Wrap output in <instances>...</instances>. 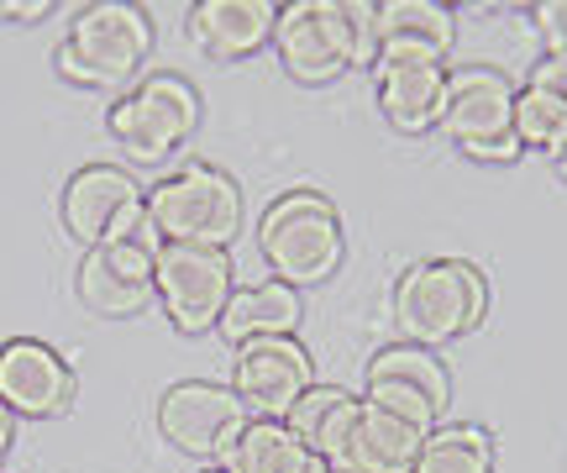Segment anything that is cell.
<instances>
[{
  "mask_svg": "<svg viewBox=\"0 0 567 473\" xmlns=\"http://www.w3.org/2000/svg\"><path fill=\"white\" fill-rule=\"evenodd\" d=\"M389 316H394L400 342H415V348L436 352L446 342H457V337L484 327L488 274L473 258H425V264H410L394 279Z\"/></svg>",
  "mask_w": 567,
  "mask_h": 473,
  "instance_id": "6da1fadb",
  "label": "cell"
},
{
  "mask_svg": "<svg viewBox=\"0 0 567 473\" xmlns=\"http://www.w3.org/2000/svg\"><path fill=\"white\" fill-rule=\"evenodd\" d=\"M153 59V21L132 0H90L74 11L69 38L59 42V74L80 90H122Z\"/></svg>",
  "mask_w": 567,
  "mask_h": 473,
  "instance_id": "7a4b0ae2",
  "label": "cell"
},
{
  "mask_svg": "<svg viewBox=\"0 0 567 473\" xmlns=\"http://www.w3.org/2000/svg\"><path fill=\"white\" fill-rule=\"evenodd\" d=\"M258 253L279 285H326L347 258L342 216L321 189H284L258 222Z\"/></svg>",
  "mask_w": 567,
  "mask_h": 473,
  "instance_id": "3957f363",
  "label": "cell"
},
{
  "mask_svg": "<svg viewBox=\"0 0 567 473\" xmlns=\"http://www.w3.org/2000/svg\"><path fill=\"white\" fill-rule=\"evenodd\" d=\"M147 222L174 247H226L243 232V185L216 164H179L147 189Z\"/></svg>",
  "mask_w": 567,
  "mask_h": 473,
  "instance_id": "277c9868",
  "label": "cell"
},
{
  "mask_svg": "<svg viewBox=\"0 0 567 473\" xmlns=\"http://www.w3.org/2000/svg\"><path fill=\"white\" fill-rule=\"evenodd\" d=\"M200 90L184 74H142L132 90L116 95L105 111V126L132 164H163L200 132Z\"/></svg>",
  "mask_w": 567,
  "mask_h": 473,
  "instance_id": "5b68a950",
  "label": "cell"
},
{
  "mask_svg": "<svg viewBox=\"0 0 567 473\" xmlns=\"http://www.w3.org/2000/svg\"><path fill=\"white\" fill-rule=\"evenodd\" d=\"M515 90L505 69L494 63H446V105L442 132L478 164H515L526 147L515 137Z\"/></svg>",
  "mask_w": 567,
  "mask_h": 473,
  "instance_id": "8992f818",
  "label": "cell"
},
{
  "mask_svg": "<svg viewBox=\"0 0 567 473\" xmlns=\"http://www.w3.org/2000/svg\"><path fill=\"white\" fill-rule=\"evenodd\" d=\"M63 232L84 247L101 243H147L153 253L163 247L158 227L147 222V189L116 164H84L69 174L59 200Z\"/></svg>",
  "mask_w": 567,
  "mask_h": 473,
  "instance_id": "52a82bcc",
  "label": "cell"
},
{
  "mask_svg": "<svg viewBox=\"0 0 567 473\" xmlns=\"http://www.w3.org/2000/svg\"><path fill=\"white\" fill-rule=\"evenodd\" d=\"M153 289H158L163 316L174 331L200 337V331L221 327V310L237 289V268L226 247H174L163 243L158 268H153Z\"/></svg>",
  "mask_w": 567,
  "mask_h": 473,
  "instance_id": "ba28073f",
  "label": "cell"
},
{
  "mask_svg": "<svg viewBox=\"0 0 567 473\" xmlns=\"http://www.w3.org/2000/svg\"><path fill=\"white\" fill-rule=\"evenodd\" d=\"M274 48H279L284 74L295 84L342 80L347 69H358L347 0H289V6H279Z\"/></svg>",
  "mask_w": 567,
  "mask_h": 473,
  "instance_id": "9c48e42d",
  "label": "cell"
},
{
  "mask_svg": "<svg viewBox=\"0 0 567 473\" xmlns=\"http://www.w3.org/2000/svg\"><path fill=\"white\" fill-rule=\"evenodd\" d=\"M252 421L231 384H205V379H179L158 394V432L189 457H205L210 469L231 453V442Z\"/></svg>",
  "mask_w": 567,
  "mask_h": 473,
  "instance_id": "30bf717a",
  "label": "cell"
},
{
  "mask_svg": "<svg viewBox=\"0 0 567 473\" xmlns=\"http://www.w3.org/2000/svg\"><path fill=\"white\" fill-rule=\"evenodd\" d=\"M310 384H316V358L300 337H264L231 348V390L258 421H284Z\"/></svg>",
  "mask_w": 567,
  "mask_h": 473,
  "instance_id": "8fae6325",
  "label": "cell"
},
{
  "mask_svg": "<svg viewBox=\"0 0 567 473\" xmlns=\"http://www.w3.org/2000/svg\"><path fill=\"white\" fill-rule=\"evenodd\" d=\"M80 379L69 369L59 348H48L38 337H11L0 342V405L21 421H53L74 405Z\"/></svg>",
  "mask_w": 567,
  "mask_h": 473,
  "instance_id": "7c38bea8",
  "label": "cell"
},
{
  "mask_svg": "<svg viewBox=\"0 0 567 473\" xmlns=\"http://www.w3.org/2000/svg\"><path fill=\"white\" fill-rule=\"evenodd\" d=\"M163 253V247H158ZM158 253L147 243H101V247H84L80 268H74V295L84 300V310L95 316H137L158 300L153 289V268H158Z\"/></svg>",
  "mask_w": 567,
  "mask_h": 473,
  "instance_id": "4fadbf2b",
  "label": "cell"
},
{
  "mask_svg": "<svg viewBox=\"0 0 567 473\" xmlns=\"http://www.w3.org/2000/svg\"><path fill=\"white\" fill-rule=\"evenodd\" d=\"M452 42H457V17L442 0H384L379 6V63H446Z\"/></svg>",
  "mask_w": 567,
  "mask_h": 473,
  "instance_id": "5bb4252c",
  "label": "cell"
},
{
  "mask_svg": "<svg viewBox=\"0 0 567 473\" xmlns=\"http://www.w3.org/2000/svg\"><path fill=\"white\" fill-rule=\"evenodd\" d=\"M373 101L384 122L405 137L442 126L446 105V63H379L373 69Z\"/></svg>",
  "mask_w": 567,
  "mask_h": 473,
  "instance_id": "9a60e30c",
  "label": "cell"
},
{
  "mask_svg": "<svg viewBox=\"0 0 567 473\" xmlns=\"http://www.w3.org/2000/svg\"><path fill=\"white\" fill-rule=\"evenodd\" d=\"M279 6L274 0H200L189 6V32L210 59H247L274 42Z\"/></svg>",
  "mask_w": 567,
  "mask_h": 473,
  "instance_id": "2e32d148",
  "label": "cell"
},
{
  "mask_svg": "<svg viewBox=\"0 0 567 473\" xmlns=\"http://www.w3.org/2000/svg\"><path fill=\"white\" fill-rule=\"evenodd\" d=\"M305 321L300 289L279 285V279H264V285H237L231 300L221 310V337L231 348L243 342H264V337H295Z\"/></svg>",
  "mask_w": 567,
  "mask_h": 473,
  "instance_id": "e0dca14e",
  "label": "cell"
},
{
  "mask_svg": "<svg viewBox=\"0 0 567 473\" xmlns=\"http://www.w3.org/2000/svg\"><path fill=\"white\" fill-rule=\"evenodd\" d=\"M425 436L431 432H415V426L373 411L363 400L358 426L347 436V453H342V463H337V473H415V457H421Z\"/></svg>",
  "mask_w": 567,
  "mask_h": 473,
  "instance_id": "ac0fdd59",
  "label": "cell"
},
{
  "mask_svg": "<svg viewBox=\"0 0 567 473\" xmlns=\"http://www.w3.org/2000/svg\"><path fill=\"white\" fill-rule=\"evenodd\" d=\"M358 411H363V400L352 390H342V384H310V390L295 400V411L284 415V426L300 436L316 457H326V463L337 469L347 453V436L358 426Z\"/></svg>",
  "mask_w": 567,
  "mask_h": 473,
  "instance_id": "d6986e66",
  "label": "cell"
},
{
  "mask_svg": "<svg viewBox=\"0 0 567 473\" xmlns=\"http://www.w3.org/2000/svg\"><path fill=\"white\" fill-rule=\"evenodd\" d=\"M310 463H316V453L284 421H258L252 415L216 469L221 473H305Z\"/></svg>",
  "mask_w": 567,
  "mask_h": 473,
  "instance_id": "ffe728a7",
  "label": "cell"
},
{
  "mask_svg": "<svg viewBox=\"0 0 567 473\" xmlns=\"http://www.w3.org/2000/svg\"><path fill=\"white\" fill-rule=\"evenodd\" d=\"M499 469V442L478 421H452L425 436L415 473H494Z\"/></svg>",
  "mask_w": 567,
  "mask_h": 473,
  "instance_id": "44dd1931",
  "label": "cell"
},
{
  "mask_svg": "<svg viewBox=\"0 0 567 473\" xmlns=\"http://www.w3.org/2000/svg\"><path fill=\"white\" fill-rule=\"evenodd\" d=\"M368 379H400V384H415L425 390L436 405H452V369H446L442 352L415 348V342H389L368 358Z\"/></svg>",
  "mask_w": 567,
  "mask_h": 473,
  "instance_id": "7402d4cb",
  "label": "cell"
},
{
  "mask_svg": "<svg viewBox=\"0 0 567 473\" xmlns=\"http://www.w3.org/2000/svg\"><path fill=\"white\" fill-rule=\"evenodd\" d=\"M515 137H520V147H536V153H557L567 137V105L551 95V90H542V84H520L515 90Z\"/></svg>",
  "mask_w": 567,
  "mask_h": 473,
  "instance_id": "603a6c76",
  "label": "cell"
},
{
  "mask_svg": "<svg viewBox=\"0 0 567 473\" xmlns=\"http://www.w3.org/2000/svg\"><path fill=\"white\" fill-rule=\"evenodd\" d=\"M363 400L373 405V411H384V415H394V421L415 426V432H436V426H442V415H446L425 390L400 384V379H368Z\"/></svg>",
  "mask_w": 567,
  "mask_h": 473,
  "instance_id": "cb8c5ba5",
  "label": "cell"
},
{
  "mask_svg": "<svg viewBox=\"0 0 567 473\" xmlns=\"http://www.w3.org/2000/svg\"><path fill=\"white\" fill-rule=\"evenodd\" d=\"M352 17V48H358V69L379 63V0H347Z\"/></svg>",
  "mask_w": 567,
  "mask_h": 473,
  "instance_id": "d4e9b609",
  "label": "cell"
},
{
  "mask_svg": "<svg viewBox=\"0 0 567 473\" xmlns=\"http://www.w3.org/2000/svg\"><path fill=\"white\" fill-rule=\"evenodd\" d=\"M530 27L547 48V59H567V0H542L530 6Z\"/></svg>",
  "mask_w": 567,
  "mask_h": 473,
  "instance_id": "484cf974",
  "label": "cell"
},
{
  "mask_svg": "<svg viewBox=\"0 0 567 473\" xmlns=\"http://www.w3.org/2000/svg\"><path fill=\"white\" fill-rule=\"evenodd\" d=\"M530 84H542V90H551L557 101L567 105V59H536V69H530Z\"/></svg>",
  "mask_w": 567,
  "mask_h": 473,
  "instance_id": "4316f807",
  "label": "cell"
},
{
  "mask_svg": "<svg viewBox=\"0 0 567 473\" xmlns=\"http://www.w3.org/2000/svg\"><path fill=\"white\" fill-rule=\"evenodd\" d=\"M0 17L6 21H42V17H53V0H0Z\"/></svg>",
  "mask_w": 567,
  "mask_h": 473,
  "instance_id": "83f0119b",
  "label": "cell"
},
{
  "mask_svg": "<svg viewBox=\"0 0 567 473\" xmlns=\"http://www.w3.org/2000/svg\"><path fill=\"white\" fill-rule=\"evenodd\" d=\"M11 442H17V415H11L6 405H0V463L11 457Z\"/></svg>",
  "mask_w": 567,
  "mask_h": 473,
  "instance_id": "f1b7e54d",
  "label": "cell"
},
{
  "mask_svg": "<svg viewBox=\"0 0 567 473\" xmlns=\"http://www.w3.org/2000/svg\"><path fill=\"white\" fill-rule=\"evenodd\" d=\"M551 168H557V179H563V185H567V137H563V147L551 153Z\"/></svg>",
  "mask_w": 567,
  "mask_h": 473,
  "instance_id": "f546056e",
  "label": "cell"
},
{
  "mask_svg": "<svg viewBox=\"0 0 567 473\" xmlns=\"http://www.w3.org/2000/svg\"><path fill=\"white\" fill-rule=\"evenodd\" d=\"M305 473H337V469H331L326 457H316V463H310V469H305Z\"/></svg>",
  "mask_w": 567,
  "mask_h": 473,
  "instance_id": "4dcf8cb0",
  "label": "cell"
},
{
  "mask_svg": "<svg viewBox=\"0 0 567 473\" xmlns=\"http://www.w3.org/2000/svg\"><path fill=\"white\" fill-rule=\"evenodd\" d=\"M200 473H221V469H200Z\"/></svg>",
  "mask_w": 567,
  "mask_h": 473,
  "instance_id": "1f68e13d",
  "label": "cell"
}]
</instances>
